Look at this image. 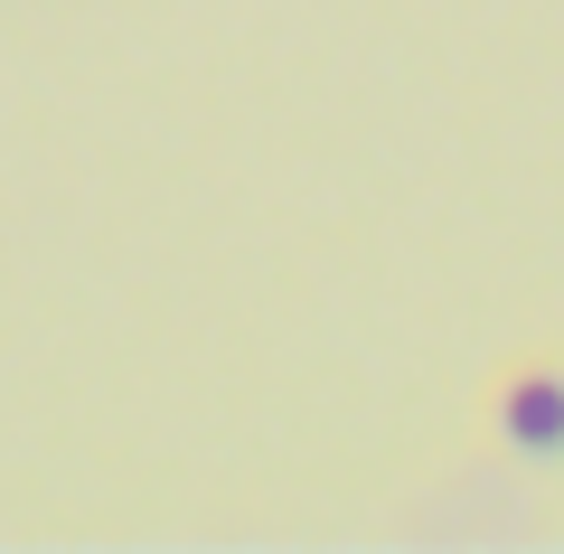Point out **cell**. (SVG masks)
I'll use <instances>...</instances> for the list:
<instances>
[{
  "label": "cell",
  "instance_id": "cell-1",
  "mask_svg": "<svg viewBox=\"0 0 564 554\" xmlns=\"http://www.w3.org/2000/svg\"><path fill=\"white\" fill-rule=\"evenodd\" d=\"M499 433L518 442V452H564V377L518 367V377L499 385Z\"/></svg>",
  "mask_w": 564,
  "mask_h": 554
}]
</instances>
